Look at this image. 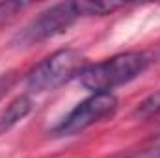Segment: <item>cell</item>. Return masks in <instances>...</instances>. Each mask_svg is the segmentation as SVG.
<instances>
[{"label": "cell", "instance_id": "8", "mask_svg": "<svg viewBox=\"0 0 160 158\" xmlns=\"http://www.w3.org/2000/svg\"><path fill=\"white\" fill-rule=\"evenodd\" d=\"M128 158H160V141H157L155 145L143 149L142 153L134 155V156H128Z\"/></svg>", "mask_w": 160, "mask_h": 158}, {"label": "cell", "instance_id": "7", "mask_svg": "<svg viewBox=\"0 0 160 158\" xmlns=\"http://www.w3.org/2000/svg\"><path fill=\"white\" fill-rule=\"evenodd\" d=\"M160 110V93L151 95L147 101H143L140 104V108L136 110V114H142V116H153Z\"/></svg>", "mask_w": 160, "mask_h": 158}, {"label": "cell", "instance_id": "1", "mask_svg": "<svg viewBox=\"0 0 160 158\" xmlns=\"http://www.w3.org/2000/svg\"><path fill=\"white\" fill-rule=\"evenodd\" d=\"M147 67L149 56L145 52H123L104 62L84 65L77 78L91 93H112V89L143 75Z\"/></svg>", "mask_w": 160, "mask_h": 158}, {"label": "cell", "instance_id": "5", "mask_svg": "<svg viewBox=\"0 0 160 158\" xmlns=\"http://www.w3.org/2000/svg\"><path fill=\"white\" fill-rule=\"evenodd\" d=\"M32 108H34V102L28 95L15 97L0 116V134H6L8 130H11L19 121H22L32 112Z\"/></svg>", "mask_w": 160, "mask_h": 158}, {"label": "cell", "instance_id": "6", "mask_svg": "<svg viewBox=\"0 0 160 158\" xmlns=\"http://www.w3.org/2000/svg\"><path fill=\"white\" fill-rule=\"evenodd\" d=\"M119 7H123V4H119V2H78V9L82 17L110 15Z\"/></svg>", "mask_w": 160, "mask_h": 158}, {"label": "cell", "instance_id": "4", "mask_svg": "<svg viewBox=\"0 0 160 158\" xmlns=\"http://www.w3.org/2000/svg\"><path fill=\"white\" fill-rule=\"evenodd\" d=\"M118 110V97L114 93H91L62 119L52 134L56 136H75L86 128L112 117Z\"/></svg>", "mask_w": 160, "mask_h": 158}, {"label": "cell", "instance_id": "9", "mask_svg": "<svg viewBox=\"0 0 160 158\" xmlns=\"http://www.w3.org/2000/svg\"><path fill=\"white\" fill-rule=\"evenodd\" d=\"M6 87H8V82H0V97H2V93H4Z\"/></svg>", "mask_w": 160, "mask_h": 158}, {"label": "cell", "instance_id": "2", "mask_svg": "<svg viewBox=\"0 0 160 158\" xmlns=\"http://www.w3.org/2000/svg\"><path fill=\"white\" fill-rule=\"evenodd\" d=\"M82 63L84 58L77 48L56 50L30 71L26 78V87L32 93L52 91L69 82L73 77H78L80 69L84 67Z\"/></svg>", "mask_w": 160, "mask_h": 158}, {"label": "cell", "instance_id": "3", "mask_svg": "<svg viewBox=\"0 0 160 158\" xmlns=\"http://www.w3.org/2000/svg\"><path fill=\"white\" fill-rule=\"evenodd\" d=\"M80 17L78 2H62L47 7L41 11L36 19H32L17 36L15 43L22 47H30L41 41H47L50 37H56L63 34L67 28H71Z\"/></svg>", "mask_w": 160, "mask_h": 158}]
</instances>
